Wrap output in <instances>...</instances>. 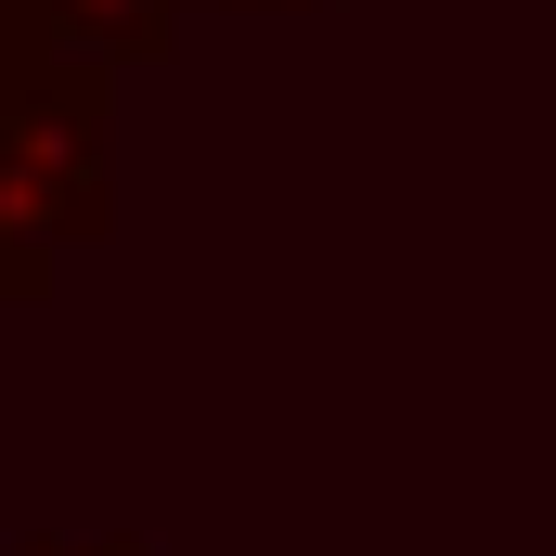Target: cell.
Instances as JSON below:
<instances>
[{"instance_id": "obj_3", "label": "cell", "mask_w": 556, "mask_h": 556, "mask_svg": "<svg viewBox=\"0 0 556 556\" xmlns=\"http://www.w3.org/2000/svg\"><path fill=\"white\" fill-rule=\"evenodd\" d=\"M0 556H155L142 531H13Z\"/></svg>"}, {"instance_id": "obj_6", "label": "cell", "mask_w": 556, "mask_h": 556, "mask_svg": "<svg viewBox=\"0 0 556 556\" xmlns=\"http://www.w3.org/2000/svg\"><path fill=\"white\" fill-rule=\"evenodd\" d=\"M207 13H324V0H207Z\"/></svg>"}, {"instance_id": "obj_4", "label": "cell", "mask_w": 556, "mask_h": 556, "mask_svg": "<svg viewBox=\"0 0 556 556\" xmlns=\"http://www.w3.org/2000/svg\"><path fill=\"white\" fill-rule=\"evenodd\" d=\"M0 298H13V311H39V298H52V260L13 233V207H0Z\"/></svg>"}, {"instance_id": "obj_5", "label": "cell", "mask_w": 556, "mask_h": 556, "mask_svg": "<svg viewBox=\"0 0 556 556\" xmlns=\"http://www.w3.org/2000/svg\"><path fill=\"white\" fill-rule=\"evenodd\" d=\"M26 52H39V26H26V13H13V0H0V78H13V65H26Z\"/></svg>"}, {"instance_id": "obj_2", "label": "cell", "mask_w": 556, "mask_h": 556, "mask_svg": "<svg viewBox=\"0 0 556 556\" xmlns=\"http://www.w3.org/2000/svg\"><path fill=\"white\" fill-rule=\"evenodd\" d=\"M52 52H78V65H155V52H181V13L194 0H13Z\"/></svg>"}, {"instance_id": "obj_1", "label": "cell", "mask_w": 556, "mask_h": 556, "mask_svg": "<svg viewBox=\"0 0 556 556\" xmlns=\"http://www.w3.org/2000/svg\"><path fill=\"white\" fill-rule=\"evenodd\" d=\"M0 207L52 273L117 233V65H78L39 39L0 78Z\"/></svg>"}]
</instances>
